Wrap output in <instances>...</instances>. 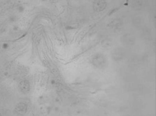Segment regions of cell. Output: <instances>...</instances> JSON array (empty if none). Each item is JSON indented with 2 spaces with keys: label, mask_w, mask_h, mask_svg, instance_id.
<instances>
[{
  "label": "cell",
  "mask_w": 156,
  "mask_h": 116,
  "mask_svg": "<svg viewBox=\"0 0 156 116\" xmlns=\"http://www.w3.org/2000/svg\"><path fill=\"white\" fill-rule=\"evenodd\" d=\"M15 111L20 116L25 115L27 111V105L23 103H19L16 106Z\"/></svg>",
  "instance_id": "cell-1"
},
{
  "label": "cell",
  "mask_w": 156,
  "mask_h": 116,
  "mask_svg": "<svg viewBox=\"0 0 156 116\" xmlns=\"http://www.w3.org/2000/svg\"><path fill=\"white\" fill-rule=\"evenodd\" d=\"M0 116H2V114L0 113Z\"/></svg>",
  "instance_id": "cell-3"
},
{
  "label": "cell",
  "mask_w": 156,
  "mask_h": 116,
  "mask_svg": "<svg viewBox=\"0 0 156 116\" xmlns=\"http://www.w3.org/2000/svg\"><path fill=\"white\" fill-rule=\"evenodd\" d=\"M19 88L22 92L27 93L30 91V84L28 80H22L19 83Z\"/></svg>",
  "instance_id": "cell-2"
}]
</instances>
